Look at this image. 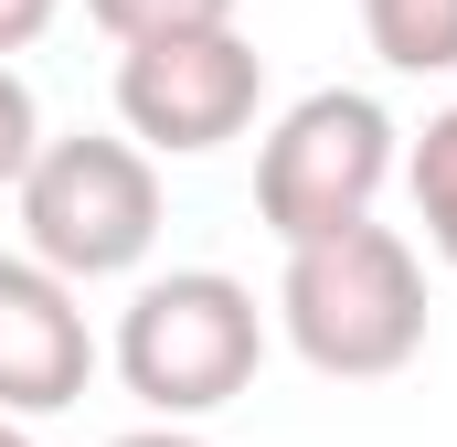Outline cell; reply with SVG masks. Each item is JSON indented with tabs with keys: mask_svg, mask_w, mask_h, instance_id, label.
Returning a JSON list of instances; mask_svg holds the SVG:
<instances>
[{
	"mask_svg": "<svg viewBox=\"0 0 457 447\" xmlns=\"http://www.w3.org/2000/svg\"><path fill=\"white\" fill-rule=\"evenodd\" d=\"M404 192H415L426 245L457 266V107H436L426 128H415V149H404Z\"/></svg>",
	"mask_w": 457,
	"mask_h": 447,
	"instance_id": "cell-8",
	"label": "cell"
},
{
	"mask_svg": "<svg viewBox=\"0 0 457 447\" xmlns=\"http://www.w3.org/2000/svg\"><path fill=\"white\" fill-rule=\"evenodd\" d=\"M277 331L309 373L330 384H383L426 351V266L394 224H341V234H309L287 245V277H277Z\"/></svg>",
	"mask_w": 457,
	"mask_h": 447,
	"instance_id": "cell-1",
	"label": "cell"
},
{
	"mask_svg": "<svg viewBox=\"0 0 457 447\" xmlns=\"http://www.w3.org/2000/svg\"><path fill=\"white\" fill-rule=\"evenodd\" d=\"M255 362H266V309L224 266H170L117 320V384L149 416H181V426L224 416L234 394L255 384Z\"/></svg>",
	"mask_w": 457,
	"mask_h": 447,
	"instance_id": "cell-2",
	"label": "cell"
},
{
	"mask_svg": "<svg viewBox=\"0 0 457 447\" xmlns=\"http://www.w3.org/2000/svg\"><path fill=\"white\" fill-rule=\"evenodd\" d=\"M11 203H21V245L54 277L96 288V277L149 266V245H160V160L138 139L75 128V139H43L32 149V171L11 181Z\"/></svg>",
	"mask_w": 457,
	"mask_h": 447,
	"instance_id": "cell-3",
	"label": "cell"
},
{
	"mask_svg": "<svg viewBox=\"0 0 457 447\" xmlns=\"http://www.w3.org/2000/svg\"><path fill=\"white\" fill-rule=\"evenodd\" d=\"M96 373V331L75 309V277H54L32 245L0 256V416H64Z\"/></svg>",
	"mask_w": 457,
	"mask_h": 447,
	"instance_id": "cell-6",
	"label": "cell"
},
{
	"mask_svg": "<svg viewBox=\"0 0 457 447\" xmlns=\"http://www.w3.org/2000/svg\"><path fill=\"white\" fill-rule=\"evenodd\" d=\"M245 0H86V21L107 32V43H160V32H213L234 21Z\"/></svg>",
	"mask_w": 457,
	"mask_h": 447,
	"instance_id": "cell-9",
	"label": "cell"
},
{
	"mask_svg": "<svg viewBox=\"0 0 457 447\" xmlns=\"http://www.w3.org/2000/svg\"><path fill=\"white\" fill-rule=\"evenodd\" d=\"M0 447H43V437H32V426H21V416H0Z\"/></svg>",
	"mask_w": 457,
	"mask_h": 447,
	"instance_id": "cell-13",
	"label": "cell"
},
{
	"mask_svg": "<svg viewBox=\"0 0 457 447\" xmlns=\"http://www.w3.org/2000/svg\"><path fill=\"white\" fill-rule=\"evenodd\" d=\"M404 171V128L383 117V97L361 86H320L266 128L255 149V224L277 245H309V234H341L383 203V181Z\"/></svg>",
	"mask_w": 457,
	"mask_h": 447,
	"instance_id": "cell-4",
	"label": "cell"
},
{
	"mask_svg": "<svg viewBox=\"0 0 457 447\" xmlns=\"http://www.w3.org/2000/svg\"><path fill=\"white\" fill-rule=\"evenodd\" d=\"M361 43L394 75H457V0H361Z\"/></svg>",
	"mask_w": 457,
	"mask_h": 447,
	"instance_id": "cell-7",
	"label": "cell"
},
{
	"mask_svg": "<svg viewBox=\"0 0 457 447\" xmlns=\"http://www.w3.org/2000/svg\"><path fill=\"white\" fill-rule=\"evenodd\" d=\"M32 149H43V107H32V86H21L11 54H0V192L32 171Z\"/></svg>",
	"mask_w": 457,
	"mask_h": 447,
	"instance_id": "cell-10",
	"label": "cell"
},
{
	"mask_svg": "<svg viewBox=\"0 0 457 447\" xmlns=\"http://www.w3.org/2000/svg\"><path fill=\"white\" fill-rule=\"evenodd\" d=\"M54 11H64V0H0V54H32V43L54 32Z\"/></svg>",
	"mask_w": 457,
	"mask_h": 447,
	"instance_id": "cell-11",
	"label": "cell"
},
{
	"mask_svg": "<svg viewBox=\"0 0 457 447\" xmlns=\"http://www.w3.org/2000/svg\"><path fill=\"white\" fill-rule=\"evenodd\" d=\"M107 447H203L181 416H149V426H128V437H107Z\"/></svg>",
	"mask_w": 457,
	"mask_h": 447,
	"instance_id": "cell-12",
	"label": "cell"
},
{
	"mask_svg": "<svg viewBox=\"0 0 457 447\" xmlns=\"http://www.w3.org/2000/svg\"><path fill=\"white\" fill-rule=\"evenodd\" d=\"M266 107V54L213 21V32H160V43H117V128L149 160H203L245 139Z\"/></svg>",
	"mask_w": 457,
	"mask_h": 447,
	"instance_id": "cell-5",
	"label": "cell"
}]
</instances>
